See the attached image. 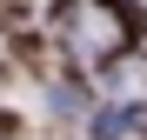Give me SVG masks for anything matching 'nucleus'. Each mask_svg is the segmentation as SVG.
I'll return each mask as SVG.
<instances>
[{
	"label": "nucleus",
	"mask_w": 147,
	"mask_h": 140,
	"mask_svg": "<svg viewBox=\"0 0 147 140\" xmlns=\"http://www.w3.org/2000/svg\"><path fill=\"white\" fill-rule=\"evenodd\" d=\"M67 33H74V54H80L87 67L94 60H114L120 40H127V27H120V13L107 7V0H80V7L67 13Z\"/></svg>",
	"instance_id": "f257e3e1"
}]
</instances>
